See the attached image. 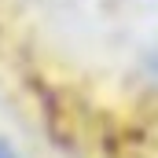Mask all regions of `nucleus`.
Here are the masks:
<instances>
[{"label": "nucleus", "mask_w": 158, "mask_h": 158, "mask_svg": "<svg viewBox=\"0 0 158 158\" xmlns=\"http://www.w3.org/2000/svg\"><path fill=\"white\" fill-rule=\"evenodd\" d=\"M0 158H19V151H15V143H11L7 136H0Z\"/></svg>", "instance_id": "1"}]
</instances>
